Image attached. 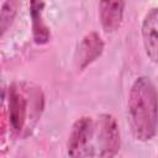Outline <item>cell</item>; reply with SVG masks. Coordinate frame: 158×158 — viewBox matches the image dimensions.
Instances as JSON below:
<instances>
[{
	"mask_svg": "<svg viewBox=\"0 0 158 158\" xmlns=\"http://www.w3.org/2000/svg\"><path fill=\"white\" fill-rule=\"evenodd\" d=\"M104 41L100 35L95 31L86 33L75 52V63L79 70H84L91 63H94L104 52Z\"/></svg>",
	"mask_w": 158,
	"mask_h": 158,
	"instance_id": "5b68a950",
	"label": "cell"
},
{
	"mask_svg": "<svg viewBox=\"0 0 158 158\" xmlns=\"http://www.w3.org/2000/svg\"><path fill=\"white\" fill-rule=\"evenodd\" d=\"M141 36L146 56L158 63V7H153L146 14L141 26Z\"/></svg>",
	"mask_w": 158,
	"mask_h": 158,
	"instance_id": "8992f818",
	"label": "cell"
},
{
	"mask_svg": "<svg viewBox=\"0 0 158 158\" xmlns=\"http://www.w3.org/2000/svg\"><path fill=\"white\" fill-rule=\"evenodd\" d=\"M9 125L12 133L20 135L25 128L28 116V100L26 93L17 84H11L7 90Z\"/></svg>",
	"mask_w": 158,
	"mask_h": 158,
	"instance_id": "277c9868",
	"label": "cell"
},
{
	"mask_svg": "<svg viewBox=\"0 0 158 158\" xmlns=\"http://www.w3.org/2000/svg\"><path fill=\"white\" fill-rule=\"evenodd\" d=\"M128 125L139 142L151 141L158 131V91L148 77H138L128 93Z\"/></svg>",
	"mask_w": 158,
	"mask_h": 158,
	"instance_id": "6da1fadb",
	"label": "cell"
},
{
	"mask_svg": "<svg viewBox=\"0 0 158 158\" xmlns=\"http://www.w3.org/2000/svg\"><path fill=\"white\" fill-rule=\"evenodd\" d=\"M44 0H30V16L32 25V37L36 44L43 46L51 40L49 27L43 20Z\"/></svg>",
	"mask_w": 158,
	"mask_h": 158,
	"instance_id": "ba28073f",
	"label": "cell"
},
{
	"mask_svg": "<svg viewBox=\"0 0 158 158\" xmlns=\"http://www.w3.org/2000/svg\"><path fill=\"white\" fill-rule=\"evenodd\" d=\"M98 143L99 157H114L118 153L121 147L120 130L116 118L110 114H102L98 118Z\"/></svg>",
	"mask_w": 158,
	"mask_h": 158,
	"instance_id": "3957f363",
	"label": "cell"
},
{
	"mask_svg": "<svg viewBox=\"0 0 158 158\" xmlns=\"http://www.w3.org/2000/svg\"><path fill=\"white\" fill-rule=\"evenodd\" d=\"M95 123L91 117L81 116L78 118L70 130L68 142H67V153L70 157H86L94 156L93 148L90 147V141L94 137Z\"/></svg>",
	"mask_w": 158,
	"mask_h": 158,
	"instance_id": "7a4b0ae2",
	"label": "cell"
},
{
	"mask_svg": "<svg viewBox=\"0 0 158 158\" xmlns=\"http://www.w3.org/2000/svg\"><path fill=\"white\" fill-rule=\"evenodd\" d=\"M19 0H5L0 10V35L1 37L12 25V21L17 12Z\"/></svg>",
	"mask_w": 158,
	"mask_h": 158,
	"instance_id": "9c48e42d",
	"label": "cell"
},
{
	"mask_svg": "<svg viewBox=\"0 0 158 158\" xmlns=\"http://www.w3.org/2000/svg\"><path fill=\"white\" fill-rule=\"evenodd\" d=\"M125 0H99V16L104 32L114 33L122 23Z\"/></svg>",
	"mask_w": 158,
	"mask_h": 158,
	"instance_id": "52a82bcc",
	"label": "cell"
}]
</instances>
